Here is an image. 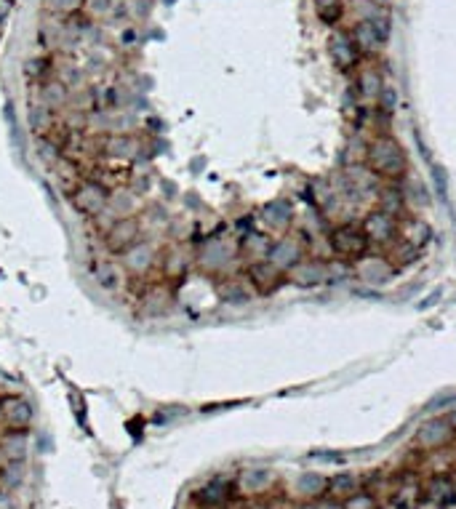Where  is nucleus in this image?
<instances>
[{"label":"nucleus","instance_id":"f257e3e1","mask_svg":"<svg viewBox=\"0 0 456 509\" xmlns=\"http://www.w3.org/2000/svg\"><path fill=\"white\" fill-rule=\"evenodd\" d=\"M363 166L373 179L382 182H403L408 176V153L405 147L387 131H379L366 141Z\"/></svg>","mask_w":456,"mask_h":509},{"label":"nucleus","instance_id":"f03ea898","mask_svg":"<svg viewBox=\"0 0 456 509\" xmlns=\"http://www.w3.org/2000/svg\"><path fill=\"white\" fill-rule=\"evenodd\" d=\"M326 243H328V251L334 256V261H341V264H357L360 259L371 254V240L366 235V230L355 221H339L328 230L326 235Z\"/></svg>","mask_w":456,"mask_h":509},{"label":"nucleus","instance_id":"7ed1b4c3","mask_svg":"<svg viewBox=\"0 0 456 509\" xmlns=\"http://www.w3.org/2000/svg\"><path fill=\"white\" fill-rule=\"evenodd\" d=\"M67 198L81 216L96 219L107 211V205L112 200V192H110L107 184H101L99 179H81L78 187L72 189Z\"/></svg>","mask_w":456,"mask_h":509},{"label":"nucleus","instance_id":"20e7f679","mask_svg":"<svg viewBox=\"0 0 456 509\" xmlns=\"http://www.w3.org/2000/svg\"><path fill=\"white\" fill-rule=\"evenodd\" d=\"M360 227L366 230V235L371 240V248H382V251H389L398 238H400V216L398 214H389L385 208H371L363 221H360Z\"/></svg>","mask_w":456,"mask_h":509},{"label":"nucleus","instance_id":"39448f33","mask_svg":"<svg viewBox=\"0 0 456 509\" xmlns=\"http://www.w3.org/2000/svg\"><path fill=\"white\" fill-rule=\"evenodd\" d=\"M350 35H353V40L357 43V49L363 53L382 51L389 43V35H392V19L385 17V14L360 19L353 30H350Z\"/></svg>","mask_w":456,"mask_h":509},{"label":"nucleus","instance_id":"423d86ee","mask_svg":"<svg viewBox=\"0 0 456 509\" xmlns=\"http://www.w3.org/2000/svg\"><path fill=\"white\" fill-rule=\"evenodd\" d=\"M246 283L251 286L256 296H272L288 283V275L280 267H275L270 259H259V261H248L243 270Z\"/></svg>","mask_w":456,"mask_h":509},{"label":"nucleus","instance_id":"0eeeda50","mask_svg":"<svg viewBox=\"0 0 456 509\" xmlns=\"http://www.w3.org/2000/svg\"><path fill=\"white\" fill-rule=\"evenodd\" d=\"M101 240H104V248H107L110 254L123 256L128 248H134L136 243L142 240V221H139V216H134V214L118 216V219L104 230Z\"/></svg>","mask_w":456,"mask_h":509},{"label":"nucleus","instance_id":"6e6552de","mask_svg":"<svg viewBox=\"0 0 456 509\" xmlns=\"http://www.w3.org/2000/svg\"><path fill=\"white\" fill-rule=\"evenodd\" d=\"M326 51H328V59L331 64L339 69V72H355L363 62V51L357 49V43L353 40V35L347 30H334L326 40Z\"/></svg>","mask_w":456,"mask_h":509},{"label":"nucleus","instance_id":"1a4fd4ad","mask_svg":"<svg viewBox=\"0 0 456 509\" xmlns=\"http://www.w3.org/2000/svg\"><path fill=\"white\" fill-rule=\"evenodd\" d=\"M307 243H304V238H299V235H294V232H283L280 238H272V245H270V254H267V259H270L275 267H280V270L291 272L299 261H304L307 259Z\"/></svg>","mask_w":456,"mask_h":509},{"label":"nucleus","instance_id":"9d476101","mask_svg":"<svg viewBox=\"0 0 456 509\" xmlns=\"http://www.w3.org/2000/svg\"><path fill=\"white\" fill-rule=\"evenodd\" d=\"M331 264L328 259H321V256H307L304 261H299L294 270L288 272V280L302 286V288H315V286H323L326 280H331Z\"/></svg>","mask_w":456,"mask_h":509},{"label":"nucleus","instance_id":"9b49d317","mask_svg":"<svg viewBox=\"0 0 456 509\" xmlns=\"http://www.w3.org/2000/svg\"><path fill=\"white\" fill-rule=\"evenodd\" d=\"M171 299H174V293L166 283H150L136 299V312L142 318H160L171 309Z\"/></svg>","mask_w":456,"mask_h":509},{"label":"nucleus","instance_id":"f8f14e48","mask_svg":"<svg viewBox=\"0 0 456 509\" xmlns=\"http://www.w3.org/2000/svg\"><path fill=\"white\" fill-rule=\"evenodd\" d=\"M454 438L456 426L448 419H432V422L419 426V432H416V442L422 445L424 451H440V448L451 445Z\"/></svg>","mask_w":456,"mask_h":509},{"label":"nucleus","instance_id":"ddd939ff","mask_svg":"<svg viewBox=\"0 0 456 509\" xmlns=\"http://www.w3.org/2000/svg\"><path fill=\"white\" fill-rule=\"evenodd\" d=\"M430 240H432V227L422 216H405V214L400 216V238H398V243H403V245L414 248L419 254Z\"/></svg>","mask_w":456,"mask_h":509},{"label":"nucleus","instance_id":"4468645a","mask_svg":"<svg viewBox=\"0 0 456 509\" xmlns=\"http://www.w3.org/2000/svg\"><path fill=\"white\" fill-rule=\"evenodd\" d=\"M0 419L8 424V429H24L33 422V406L17 395L0 397Z\"/></svg>","mask_w":456,"mask_h":509},{"label":"nucleus","instance_id":"2eb2a0df","mask_svg":"<svg viewBox=\"0 0 456 509\" xmlns=\"http://www.w3.org/2000/svg\"><path fill=\"white\" fill-rule=\"evenodd\" d=\"M94 277L99 283V288H104L107 293H115V291L123 288V283L131 277L126 267L115 261V259H99L96 267H94Z\"/></svg>","mask_w":456,"mask_h":509},{"label":"nucleus","instance_id":"dca6fc26","mask_svg":"<svg viewBox=\"0 0 456 509\" xmlns=\"http://www.w3.org/2000/svg\"><path fill=\"white\" fill-rule=\"evenodd\" d=\"M120 264L126 267V272L131 275V277H142V275H147L152 264H155V248H152L150 243H136L134 248H128L126 254L120 256Z\"/></svg>","mask_w":456,"mask_h":509},{"label":"nucleus","instance_id":"f3484780","mask_svg":"<svg viewBox=\"0 0 456 509\" xmlns=\"http://www.w3.org/2000/svg\"><path fill=\"white\" fill-rule=\"evenodd\" d=\"M382 75H379V69L373 67H357L355 69V88H357V94H360V99H366V102L376 104L379 99V94H382Z\"/></svg>","mask_w":456,"mask_h":509},{"label":"nucleus","instance_id":"a211bd4d","mask_svg":"<svg viewBox=\"0 0 456 509\" xmlns=\"http://www.w3.org/2000/svg\"><path fill=\"white\" fill-rule=\"evenodd\" d=\"M272 238L267 232H248L240 240V256H246L248 261H259V259H267L270 254Z\"/></svg>","mask_w":456,"mask_h":509},{"label":"nucleus","instance_id":"6ab92c4d","mask_svg":"<svg viewBox=\"0 0 456 509\" xmlns=\"http://www.w3.org/2000/svg\"><path fill=\"white\" fill-rule=\"evenodd\" d=\"M376 205L385 208V211H389V214L403 216L405 192L400 189V182H385V187L379 189V195H376Z\"/></svg>","mask_w":456,"mask_h":509},{"label":"nucleus","instance_id":"aec40b11","mask_svg":"<svg viewBox=\"0 0 456 509\" xmlns=\"http://www.w3.org/2000/svg\"><path fill=\"white\" fill-rule=\"evenodd\" d=\"M312 11L326 27H337L344 19L347 6H344V0H312Z\"/></svg>","mask_w":456,"mask_h":509},{"label":"nucleus","instance_id":"412c9836","mask_svg":"<svg viewBox=\"0 0 456 509\" xmlns=\"http://www.w3.org/2000/svg\"><path fill=\"white\" fill-rule=\"evenodd\" d=\"M251 286L246 283V277H237V280H224L219 286L221 302H230V304H240V302H248L251 299Z\"/></svg>","mask_w":456,"mask_h":509},{"label":"nucleus","instance_id":"4be33fe9","mask_svg":"<svg viewBox=\"0 0 456 509\" xmlns=\"http://www.w3.org/2000/svg\"><path fill=\"white\" fill-rule=\"evenodd\" d=\"M27 451V435L24 429H8L3 435V454L11 458V461H19Z\"/></svg>","mask_w":456,"mask_h":509},{"label":"nucleus","instance_id":"5701e85b","mask_svg":"<svg viewBox=\"0 0 456 509\" xmlns=\"http://www.w3.org/2000/svg\"><path fill=\"white\" fill-rule=\"evenodd\" d=\"M53 110L46 107V104H35L30 107V126H33L35 131L40 136H49L51 128H53Z\"/></svg>","mask_w":456,"mask_h":509},{"label":"nucleus","instance_id":"b1692460","mask_svg":"<svg viewBox=\"0 0 456 509\" xmlns=\"http://www.w3.org/2000/svg\"><path fill=\"white\" fill-rule=\"evenodd\" d=\"M104 150H107V155H112V157H131L136 150V141L131 136H110L104 141Z\"/></svg>","mask_w":456,"mask_h":509},{"label":"nucleus","instance_id":"393cba45","mask_svg":"<svg viewBox=\"0 0 456 509\" xmlns=\"http://www.w3.org/2000/svg\"><path fill=\"white\" fill-rule=\"evenodd\" d=\"M43 85V94H40V104H46L51 110L62 107L67 102V91H65V83H40Z\"/></svg>","mask_w":456,"mask_h":509},{"label":"nucleus","instance_id":"a878e982","mask_svg":"<svg viewBox=\"0 0 456 509\" xmlns=\"http://www.w3.org/2000/svg\"><path fill=\"white\" fill-rule=\"evenodd\" d=\"M326 491L334 493V496H353L355 491H357V483H355L353 475H337L331 477V480H326Z\"/></svg>","mask_w":456,"mask_h":509},{"label":"nucleus","instance_id":"bb28decb","mask_svg":"<svg viewBox=\"0 0 456 509\" xmlns=\"http://www.w3.org/2000/svg\"><path fill=\"white\" fill-rule=\"evenodd\" d=\"M187 272V259L179 251H166V256H163V275H166V280L169 277H185Z\"/></svg>","mask_w":456,"mask_h":509},{"label":"nucleus","instance_id":"cd10ccee","mask_svg":"<svg viewBox=\"0 0 456 509\" xmlns=\"http://www.w3.org/2000/svg\"><path fill=\"white\" fill-rule=\"evenodd\" d=\"M395 104H398V91H395V85L385 80L382 94H379V99H376V110H379V115L389 118V115L395 112Z\"/></svg>","mask_w":456,"mask_h":509},{"label":"nucleus","instance_id":"c85d7f7f","mask_svg":"<svg viewBox=\"0 0 456 509\" xmlns=\"http://www.w3.org/2000/svg\"><path fill=\"white\" fill-rule=\"evenodd\" d=\"M22 475H24V467H22L19 461H11V464L0 472V485H3L6 491H11V488H17L19 483H22Z\"/></svg>","mask_w":456,"mask_h":509},{"label":"nucleus","instance_id":"c756f323","mask_svg":"<svg viewBox=\"0 0 456 509\" xmlns=\"http://www.w3.org/2000/svg\"><path fill=\"white\" fill-rule=\"evenodd\" d=\"M49 6L53 11H59V14H72V11H78L83 6V0H49Z\"/></svg>","mask_w":456,"mask_h":509},{"label":"nucleus","instance_id":"7c9ffc66","mask_svg":"<svg viewBox=\"0 0 456 509\" xmlns=\"http://www.w3.org/2000/svg\"><path fill=\"white\" fill-rule=\"evenodd\" d=\"M454 493H456V477H454Z\"/></svg>","mask_w":456,"mask_h":509},{"label":"nucleus","instance_id":"2f4dec72","mask_svg":"<svg viewBox=\"0 0 456 509\" xmlns=\"http://www.w3.org/2000/svg\"><path fill=\"white\" fill-rule=\"evenodd\" d=\"M379 3H387V0H379Z\"/></svg>","mask_w":456,"mask_h":509}]
</instances>
